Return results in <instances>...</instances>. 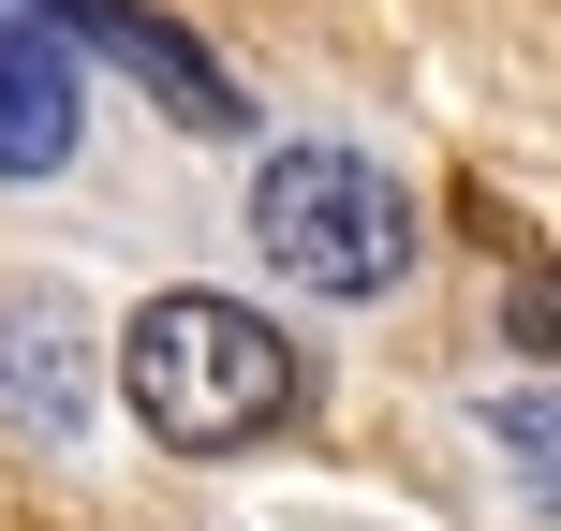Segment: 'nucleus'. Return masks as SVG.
<instances>
[{
	"mask_svg": "<svg viewBox=\"0 0 561 531\" xmlns=\"http://www.w3.org/2000/svg\"><path fill=\"white\" fill-rule=\"evenodd\" d=\"M296 339L266 325V310L237 296H148L134 325H118V399H134V428L163 458H237L266 443L280 414H296Z\"/></svg>",
	"mask_w": 561,
	"mask_h": 531,
	"instance_id": "nucleus-1",
	"label": "nucleus"
},
{
	"mask_svg": "<svg viewBox=\"0 0 561 531\" xmlns=\"http://www.w3.org/2000/svg\"><path fill=\"white\" fill-rule=\"evenodd\" d=\"M252 252L296 266L310 296H385L414 266V207H399V177L369 148H280L252 177Z\"/></svg>",
	"mask_w": 561,
	"mask_h": 531,
	"instance_id": "nucleus-2",
	"label": "nucleus"
},
{
	"mask_svg": "<svg viewBox=\"0 0 561 531\" xmlns=\"http://www.w3.org/2000/svg\"><path fill=\"white\" fill-rule=\"evenodd\" d=\"M15 15L30 0H0V177H59L75 163V59Z\"/></svg>",
	"mask_w": 561,
	"mask_h": 531,
	"instance_id": "nucleus-3",
	"label": "nucleus"
},
{
	"mask_svg": "<svg viewBox=\"0 0 561 531\" xmlns=\"http://www.w3.org/2000/svg\"><path fill=\"white\" fill-rule=\"evenodd\" d=\"M30 15H75L89 45H104V59H134V74L163 89L178 118H237V89H222V59H193V45H178L163 15H148V0H30Z\"/></svg>",
	"mask_w": 561,
	"mask_h": 531,
	"instance_id": "nucleus-4",
	"label": "nucleus"
},
{
	"mask_svg": "<svg viewBox=\"0 0 561 531\" xmlns=\"http://www.w3.org/2000/svg\"><path fill=\"white\" fill-rule=\"evenodd\" d=\"M503 458L561 503V384H533V399H503Z\"/></svg>",
	"mask_w": 561,
	"mask_h": 531,
	"instance_id": "nucleus-5",
	"label": "nucleus"
},
{
	"mask_svg": "<svg viewBox=\"0 0 561 531\" xmlns=\"http://www.w3.org/2000/svg\"><path fill=\"white\" fill-rule=\"evenodd\" d=\"M517 325H533V339H561V280H517Z\"/></svg>",
	"mask_w": 561,
	"mask_h": 531,
	"instance_id": "nucleus-6",
	"label": "nucleus"
}]
</instances>
